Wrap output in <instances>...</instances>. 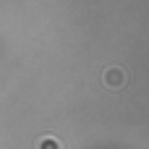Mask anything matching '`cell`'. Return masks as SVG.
I'll list each match as a JSON object with an SVG mask.
<instances>
[{
    "label": "cell",
    "instance_id": "1",
    "mask_svg": "<svg viewBox=\"0 0 149 149\" xmlns=\"http://www.w3.org/2000/svg\"><path fill=\"white\" fill-rule=\"evenodd\" d=\"M102 79H105V84H107L110 89H120V86L126 84V73H123V68H115V65L107 68Z\"/></svg>",
    "mask_w": 149,
    "mask_h": 149
},
{
    "label": "cell",
    "instance_id": "2",
    "mask_svg": "<svg viewBox=\"0 0 149 149\" xmlns=\"http://www.w3.org/2000/svg\"><path fill=\"white\" fill-rule=\"evenodd\" d=\"M37 149H60V141L55 136H42L37 141Z\"/></svg>",
    "mask_w": 149,
    "mask_h": 149
}]
</instances>
